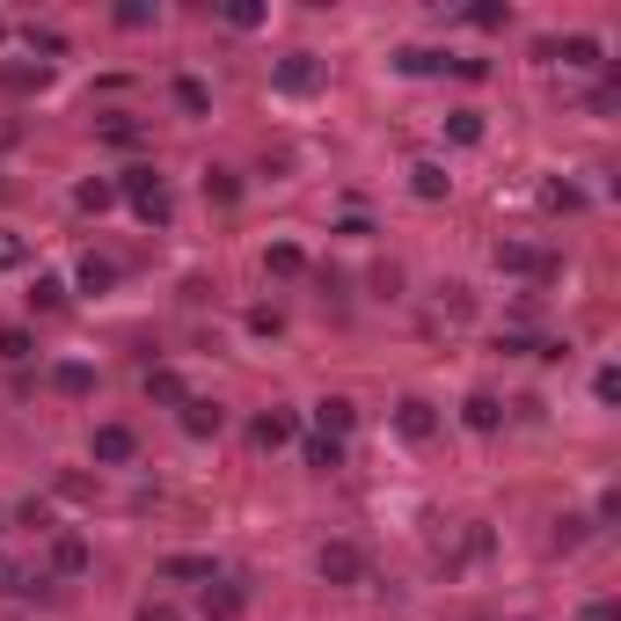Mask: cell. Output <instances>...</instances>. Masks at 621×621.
I'll return each mask as SVG.
<instances>
[{
  "instance_id": "obj_34",
  "label": "cell",
  "mask_w": 621,
  "mask_h": 621,
  "mask_svg": "<svg viewBox=\"0 0 621 621\" xmlns=\"http://www.w3.org/2000/svg\"><path fill=\"white\" fill-rule=\"evenodd\" d=\"M431 67H446V59H439V51H425V45L403 51V73H431Z\"/></svg>"
},
{
  "instance_id": "obj_41",
  "label": "cell",
  "mask_w": 621,
  "mask_h": 621,
  "mask_svg": "<svg viewBox=\"0 0 621 621\" xmlns=\"http://www.w3.org/2000/svg\"><path fill=\"white\" fill-rule=\"evenodd\" d=\"M0 45H8V23H0Z\"/></svg>"
},
{
  "instance_id": "obj_19",
  "label": "cell",
  "mask_w": 621,
  "mask_h": 621,
  "mask_svg": "<svg viewBox=\"0 0 621 621\" xmlns=\"http://www.w3.org/2000/svg\"><path fill=\"white\" fill-rule=\"evenodd\" d=\"M263 271H271V278H300V271H308V249H300V241H271V249H263Z\"/></svg>"
},
{
  "instance_id": "obj_3",
  "label": "cell",
  "mask_w": 621,
  "mask_h": 621,
  "mask_svg": "<svg viewBox=\"0 0 621 621\" xmlns=\"http://www.w3.org/2000/svg\"><path fill=\"white\" fill-rule=\"evenodd\" d=\"M314 571H322V585H359V577H366V556H359V541H322V556H314Z\"/></svg>"
},
{
  "instance_id": "obj_24",
  "label": "cell",
  "mask_w": 621,
  "mask_h": 621,
  "mask_svg": "<svg viewBox=\"0 0 621 621\" xmlns=\"http://www.w3.org/2000/svg\"><path fill=\"white\" fill-rule=\"evenodd\" d=\"M73 205H81V213H110V205H118V183H110V176H88V183L73 191Z\"/></svg>"
},
{
  "instance_id": "obj_22",
  "label": "cell",
  "mask_w": 621,
  "mask_h": 621,
  "mask_svg": "<svg viewBox=\"0 0 621 621\" xmlns=\"http://www.w3.org/2000/svg\"><path fill=\"white\" fill-rule=\"evenodd\" d=\"M29 308H37V314H59V308H67V278L37 271V278H29Z\"/></svg>"
},
{
  "instance_id": "obj_11",
  "label": "cell",
  "mask_w": 621,
  "mask_h": 621,
  "mask_svg": "<svg viewBox=\"0 0 621 621\" xmlns=\"http://www.w3.org/2000/svg\"><path fill=\"white\" fill-rule=\"evenodd\" d=\"M249 439H256V446H292V439H300V417H292V409H256Z\"/></svg>"
},
{
  "instance_id": "obj_8",
  "label": "cell",
  "mask_w": 621,
  "mask_h": 621,
  "mask_svg": "<svg viewBox=\"0 0 621 621\" xmlns=\"http://www.w3.org/2000/svg\"><path fill=\"white\" fill-rule=\"evenodd\" d=\"M176 425L191 431V439H219V425H227V409L205 403V395H183V409H176Z\"/></svg>"
},
{
  "instance_id": "obj_26",
  "label": "cell",
  "mask_w": 621,
  "mask_h": 621,
  "mask_svg": "<svg viewBox=\"0 0 621 621\" xmlns=\"http://www.w3.org/2000/svg\"><path fill=\"white\" fill-rule=\"evenodd\" d=\"M15 526H29V534H59V526H51V498H23L15 504Z\"/></svg>"
},
{
  "instance_id": "obj_2",
  "label": "cell",
  "mask_w": 621,
  "mask_h": 621,
  "mask_svg": "<svg viewBox=\"0 0 621 621\" xmlns=\"http://www.w3.org/2000/svg\"><path fill=\"white\" fill-rule=\"evenodd\" d=\"M271 81H278V96H314V88H322V59H314V51H286V59L271 67Z\"/></svg>"
},
{
  "instance_id": "obj_36",
  "label": "cell",
  "mask_w": 621,
  "mask_h": 621,
  "mask_svg": "<svg viewBox=\"0 0 621 621\" xmlns=\"http://www.w3.org/2000/svg\"><path fill=\"white\" fill-rule=\"evenodd\" d=\"M249 330H256V336H278L286 322H278V308H249Z\"/></svg>"
},
{
  "instance_id": "obj_5",
  "label": "cell",
  "mask_w": 621,
  "mask_h": 621,
  "mask_svg": "<svg viewBox=\"0 0 621 621\" xmlns=\"http://www.w3.org/2000/svg\"><path fill=\"white\" fill-rule=\"evenodd\" d=\"M198 614H205V621H241V614H249V585L213 577V585H205V599H198Z\"/></svg>"
},
{
  "instance_id": "obj_27",
  "label": "cell",
  "mask_w": 621,
  "mask_h": 621,
  "mask_svg": "<svg viewBox=\"0 0 621 621\" xmlns=\"http://www.w3.org/2000/svg\"><path fill=\"white\" fill-rule=\"evenodd\" d=\"M446 140L454 146H482V110H454V118H446Z\"/></svg>"
},
{
  "instance_id": "obj_25",
  "label": "cell",
  "mask_w": 621,
  "mask_h": 621,
  "mask_svg": "<svg viewBox=\"0 0 621 621\" xmlns=\"http://www.w3.org/2000/svg\"><path fill=\"white\" fill-rule=\"evenodd\" d=\"M162 577H176V585H191V577H205V585H213V556H168V563H162Z\"/></svg>"
},
{
  "instance_id": "obj_10",
  "label": "cell",
  "mask_w": 621,
  "mask_h": 621,
  "mask_svg": "<svg viewBox=\"0 0 621 621\" xmlns=\"http://www.w3.org/2000/svg\"><path fill=\"white\" fill-rule=\"evenodd\" d=\"M0 88L8 96H37V88H51V67H37V59H0Z\"/></svg>"
},
{
  "instance_id": "obj_28",
  "label": "cell",
  "mask_w": 621,
  "mask_h": 621,
  "mask_svg": "<svg viewBox=\"0 0 621 621\" xmlns=\"http://www.w3.org/2000/svg\"><path fill=\"white\" fill-rule=\"evenodd\" d=\"M205 198H213V205H235L241 176H235V168H205Z\"/></svg>"
},
{
  "instance_id": "obj_20",
  "label": "cell",
  "mask_w": 621,
  "mask_h": 621,
  "mask_svg": "<svg viewBox=\"0 0 621 621\" xmlns=\"http://www.w3.org/2000/svg\"><path fill=\"white\" fill-rule=\"evenodd\" d=\"M73 286H81V292H110V286H118V263L88 249V256H81V271H73Z\"/></svg>"
},
{
  "instance_id": "obj_37",
  "label": "cell",
  "mask_w": 621,
  "mask_h": 621,
  "mask_svg": "<svg viewBox=\"0 0 621 621\" xmlns=\"http://www.w3.org/2000/svg\"><path fill=\"white\" fill-rule=\"evenodd\" d=\"M23 256H29V249H23V235H0V271H15Z\"/></svg>"
},
{
  "instance_id": "obj_18",
  "label": "cell",
  "mask_w": 621,
  "mask_h": 621,
  "mask_svg": "<svg viewBox=\"0 0 621 621\" xmlns=\"http://www.w3.org/2000/svg\"><path fill=\"white\" fill-rule=\"evenodd\" d=\"M176 110H183V118H213V88H205L198 73H176Z\"/></svg>"
},
{
  "instance_id": "obj_1",
  "label": "cell",
  "mask_w": 621,
  "mask_h": 621,
  "mask_svg": "<svg viewBox=\"0 0 621 621\" xmlns=\"http://www.w3.org/2000/svg\"><path fill=\"white\" fill-rule=\"evenodd\" d=\"M118 198H132V213L140 219H154V227H168V213H176V205H168V176L154 162H132L118 176Z\"/></svg>"
},
{
  "instance_id": "obj_29",
  "label": "cell",
  "mask_w": 621,
  "mask_h": 621,
  "mask_svg": "<svg viewBox=\"0 0 621 621\" xmlns=\"http://www.w3.org/2000/svg\"><path fill=\"white\" fill-rule=\"evenodd\" d=\"M498 271H549V263L534 256L526 241H498Z\"/></svg>"
},
{
  "instance_id": "obj_13",
  "label": "cell",
  "mask_w": 621,
  "mask_h": 621,
  "mask_svg": "<svg viewBox=\"0 0 621 621\" xmlns=\"http://www.w3.org/2000/svg\"><path fill=\"white\" fill-rule=\"evenodd\" d=\"M183 395H191V387H183V373H176V366H146V403L183 409Z\"/></svg>"
},
{
  "instance_id": "obj_6",
  "label": "cell",
  "mask_w": 621,
  "mask_h": 621,
  "mask_svg": "<svg viewBox=\"0 0 621 621\" xmlns=\"http://www.w3.org/2000/svg\"><path fill=\"white\" fill-rule=\"evenodd\" d=\"M395 431H403L409 446H425V439H439V409H431L425 395H403V403H395Z\"/></svg>"
},
{
  "instance_id": "obj_23",
  "label": "cell",
  "mask_w": 621,
  "mask_h": 621,
  "mask_svg": "<svg viewBox=\"0 0 621 621\" xmlns=\"http://www.w3.org/2000/svg\"><path fill=\"white\" fill-rule=\"evenodd\" d=\"M300 461H308L314 476H336V468H344V446H336V439H322V431H314L308 446H300Z\"/></svg>"
},
{
  "instance_id": "obj_31",
  "label": "cell",
  "mask_w": 621,
  "mask_h": 621,
  "mask_svg": "<svg viewBox=\"0 0 621 621\" xmlns=\"http://www.w3.org/2000/svg\"><path fill=\"white\" fill-rule=\"evenodd\" d=\"M468 23H476V29H512V8H498V0H482V8H468Z\"/></svg>"
},
{
  "instance_id": "obj_15",
  "label": "cell",
  "mask_w": 621,
  "mask_h": 621,
  "mask_svg": "<svg viewBox=\"0 0 621 621\" xmlns=\"http://www.w3.org/2000/svg\"><path fill=\"white\" fill-rule=\"evenodd\" d=\"M409 191L425 198V205H439V198L454 191V176H446V162H409Z\"/></svg>"
},
{
  "instance_id": "obj_39",
  "label": "cell",
  "mask_w": 621,
  "mask_h": 621,
  "mask_svg": "<svg viewBox=\"0 0 621 621\" xmlns=\"http://www.w3.org/2000/svg\"><path fill=\"white\" fill-rule=\"evenodd\" d=\"M140 621H183V607H168V599H146Z\"/></svg>"
},
{
  "instance_id": "obj_17",
  "label": "cell",
  "mask_w": 621,
  "mask_h": 621,
  "mask_svg": "<svg viewBox=\"0 0 621 621\" xmlns=\"http://www.w3.org/2000/svg\"><path fill=\"white\" fill-rule=\"evenodd\" d=\"M51 387L81 403V395H96V366H81V359H59V366H51Z\"/></svg>"
},
{
  "instance_id": "obj_21",
  "label": "cell",
  "mask_w": 621,
  "mask_h": 621,
  "mask_svg": "<svg viewBox=\"0 0 621 621\" xmlns=\"http://www.w3.org/2000/svg\"><path fill=\"white\" fill-rule=\"evenodd\" d=\"M23 37H29V59H37V67H51V59H67V29H51V23H29Z\"/></svg>"
},
{
  "instance_id": "obj_4",
  "label": "cell",
  "mask_w": 621,
  "mask_h": 621,
  "mask_svg": "<svg viewBox=\"0 0 621 621\" xmlns=\"http://www.w3.org/2000/svg\"><path fill=\"white\" fill-rule=\"evenodd\" d=\"M88 454H96V468H124L140 454V439H132V425H96L88 431Z\"/></svg>"
},
{
  "instance_id": "obj_30",
  "label": "cell",
  "mask_w": 621,
  "mask_h": 621,
  "mask_svg": "<svg viewBox=\"0 0 621 621\" xmlns=\"http://www.w3.org/2000/svg\"><path fill=\"white\" fill-rule=\"evenodd\" d=\"M585 534H593V520L563 512V520H556V549H585Z\"/></svg>"
},
{
  "instance_id": "obj_32",
  "label": "cell",
  "mask_w": 621,
  "mask_h": 621,
  "mask_svg": "<svg viewBox=\"0 0 621 621\" xmlns=\"http://www.w3.org/2000/svg\"><path fill=\"white\" fill-rule=\"evenodd\" d=\"M37 351V336L29 330H0V359H29Z\"/></svg>"
},
{
  "instance_id": "obj_38",
  "label": "cell",
  "mask_w": 621,
  "mask_h": 621,
  "mask_svg": "<svg viewBox=\"0 0 621 621\" xmlns=\"http://www.w3.org/2000/svg\"><path fill=\"white\" fill-rule=\"evenodd\" d=\"M227 29H263V8H227Z\"/></svg>"
},
{
  "instance_id": "obj_33",
  "label": "cell",
  "mask_w": 621,
  "mask_h": 621,
  "mask_svg": "<svg viewBox=\"0 0 621 621\" xmlns=\"http://www.w3.org/2000/svg\"><path fill=\"white\" fill-rule=\"evenodd\" d=\"M118 29H154V8H146V0H124V8H118Z\"/></svg>"
},
{
  "instance_id": "obj_7",
  "label": "cell",
  "mask_w": 621,
  "mask_h": 621,
  "mask_svg": "<svg viewBox=\"0 0 621 621\" xmlns=\"http://www.w3.org/2000/svg\"><path fill=\"white\" fill-rule=\"evenodd\" d=\"M351 425H359V403H351V395H322V403H314V431H322V439L344 446V431Z\"/></svg>"
},
{
  "instance_id": "obj_9",
  "label": "cell",
  "mask_w": 621,
  "mask_h": 621,
  "mask_svg": "<svg viewBox=\"0 0 621 621\" xmlns=\"http://www.w3.org/2000/svg\"><path fill=\"white\" fill-rule=\"evenodd\" d=\"M96 140H103V146H118V154H140V146H146V124L132 118V110H110V118L96 124Z\"/></svg>"
},
{
  "instance_id": "obj_12",
  "label": "cell",
  "mask_w": 621,
  "mask_h": 621,
  "mask_svg": "<svg viewBox=\"0 0 621 621\" xmlns=\"http://www.w3.org/2000/svg\"><path fill=\"white\" fill-rule=\"evenodd\" d=\"M461 425H468V431H482V439H490V431L504 425V403H498V395H490V387H476V395L461 403Z\"/></svg>"
},
{
  "instance_id": "obj_35",
  "label": "cell",
  "mask_w": 621,
  "mask_h": 621,
  "mask_svg": "<svg viewBox=\"0 0 621 621\" xmlns=\"http://www.w3.org/2000/svg\"><path fill=\"white\" fill-rule=\"evenodd\" d=\"M593 395H599V403H614V395H621V373H614V366H599V373H593Z\"/></svg>"
},
{
  "instance_id": "obj_16",
  "label": "cell",
  "mask_w": 621,
  "mask_h": 621,
  "mask_svg": "<svg viewBox=\"0 0 621 621\" xmlns=\"http://www.w3.org/2000/svg\"><path fill=\"white\" fill-rule=\"evenodd\" d=\"M599 51H607L599 37H585V29H571L563 45H549V59H563V67H577V73H585V67H599Z\"/></svg>"
},
{
  "instance_id": "obj_14",
  "label": "cell",
  "mask_w": 621,
  "mask_h": 621,
  "mask_svg": "<svg viewBox=\"0 0 621 621\" xmlns=\"http://www.w3.org/2000/svg\"><path fill=\"white\" fill-rule=\"evenodd\" d=\"M51 571H59V577H81V571H88V541L59 526V534H51Z\"/></svg>"
},
{
  "instance_id": "obj_40",
  "label": "cell",
  "mask_w": 621,
  "mask_h": 621,
  "mask_svg": "<svg viewBox=\"0 0 621 621\" xmlns=\"http://www.w3.org/2000/svg\"><path fill=\"white\" fill-rule=\"evenodd\" d=\"M585 621H621V607H614V599H593V607H585Z\"/></svg>"
}]
</instances>
